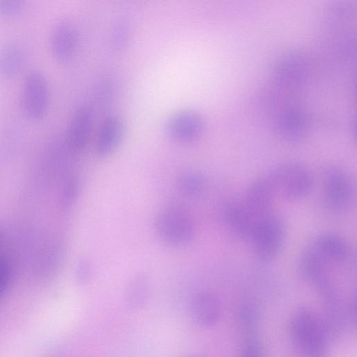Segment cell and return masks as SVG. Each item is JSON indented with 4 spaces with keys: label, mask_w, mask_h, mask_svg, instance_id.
Returning <instances> with one entry per match:
<instances>
[{
    "label": "cell",
    "mask_w": 357,
    "mask_h": 357,
    "mask_svg": "<svg viewBox=\"0 0 357 357\" xmlns=\"http://www.w3.org/2000/svg\"><path fill=\"white\" fill-rule=\"evenodd\" d=\"M93 275V267L89 260L80 259L75 268V279L79 285H85L91 280Z\"/></svg>",
    "instance_id": "obj_25"
},
{
    "label": "cell",
    "mask_w": 357,
    "mask_h": 357,
    "mask_svg": "<svg viewBox=\"0 0 357 357\" xmlns=\"http://www.w3.org/2000/svg\"><path fill=\"white\" fill-rule=\"evenodd\" d=\"M130 26L123 19L116 21L112 26L109 34V44L112 50L120 52L126 49L130 38Z\"/></svg>",
    "instance_id": "obj_22"
},
{
    "label": "cell",
    "mask_w": 357,
    "mask_h": 357,
    "mask_svg": "<svg viewBox=\"0 0 357 357\" xmlns=\"http://www.w3.org/2000/svg\"><path fill=\"white\" fill-rule=\"evenodd\" d=\"M177 188L181 193L188 197H195L201 194L205 188V179L196 171L182 173L177 180Z\"/></svg>",
    "instance_id": "obj_21"
},
{
    "label": "cell",
    "mask_w": 357,
    "mask_h": 357,
    "mask_svg": "<svg viewBox=\"0 0 357 357\" xmlns=\"http://www.w3.org/2000/svg\"><path fill=\"white\" fill-rule=\"evenodd\" d=\"M12 278V266L6 257H0V298L8 290Z\"/></svg>",
    "instance_id": "obj_26"
},
{
    "label": "cell",
    "mask_w": 357,
    "mask_h": 357,
    "mask_svg": "<svg viewBox=\"0 0 357 357\" xmlns=\"http://www.w3.org/2000/svg\"><path fill=\"white\" fill-rule=\"evenodd\" d=\"M205 121L197 112L182 109L172 114L166 121L165 130L174 140L180 143H190L197 140L203 134Z\"/></svg>",
    "instance_id": "obj_9"
},
{
    "label": "cell",
    "mask_w": 357,
    "mask_h": 357,
    "mask_svg": "<svg viewBox=\"0 0 357 357\" xmlns=\"http://www.w3.org/2000/svg\"><path fill=\"white\" fill-rule=\"evenodd\" d=\"M116 81L111 75H104L97 82L95 96L97 101L106 104L116 93Z\"/></svg>",
    "instance_id": "obj_23"
},
{
    "label": "cell",
    "mask_w": 357,
    "mask_h": 357,
    "mask_svg": "<svg viewBox=\"0 0 357 357\" xmlns=\"http://www.w3.org/2000/svg\"><path fill=\"white\" fill-rule=\"evenodd\" d=\"M185 357H202V356H199L198 354H190V355H188V356H187Z\"/></svg>",
    "instance_id": "obj_29"
},
{
    "label": "cell",
    "mask_w": 357,
    "mask_h": 357,
    "mask_svg": "<svg viewBox=\"0 0 357 357\" xmlns=\"http://www.w3.org/2000/svg\"><path fill=\"white\" fill-rule=\"evenodd\" d=\"M154 229L159 240L166 245L182 247L194 238L195 224L184 206L170 204L158 212L154 220Z\"/></svg>",
    "instance_id": "obj_2"
},
{
    "label": "cell",
    "mask_w": 357,
    "mask_h": 357,
    "mask_svg": "<svg viewBox=\"0 0 357 357\" xmlns=\"http://www.w3.org/2000/svg\"><path fill=\"white\" fill-rule=\"evenodd\" d=\"M309 123L307 113L298 106L286 107L278 113L275 120L278 133L285 139L293 141L304 137Z\"/></svg>",
    "instance_id": "obj_14"
},
{
    "label": "cell",
    "mask_w": 357,
    "mask_h": 357,
    "mask_svg": "<svg viewBox=\"0 0 357 357\" xmlns=\"http://www.w3.org/2000/svg\"><path fill=\"white\" fill-rule=\"evenodd\" d=\"M79 191V181L76 177L69 178L63 188L61 204L64 208H70L77 198Z\"/></svg>",
    "instance_id": "obj_24"
},
{
    "label": "cell",
    "mask_w": 357,
    "mask_h": 357,
    "mask_svg": "<svg viewBox=\"0 0 357 357\" xmlns=\"http://www.w3.org/2000/svg\"><path fill=\"white\" fill-rule=\"evenodd\" d=\"M290 331L294 342L305 357H330L322 322L311 309L302 307L296 311Z\"/></svg>",
    "instance_id": "obj_1"
},
{
    "label": "cell",
    "mask_w": 357,
    "mask_h": 357,
    "mask_svg": "<svg viewBox=\"0 0 357 357\" xmlns=\"http://www.w3.org/2000/svg\"><path fill=\"white\" fill-rule=\"evenodd\" d=\"M223 218L236 235L249 240L257 222L241 202H229L223 208Z\"/></svg>",
    "instance_id": "obj_17"
},
{
    "label": "cell",
    "mask_w": 357,
    "mask_h": 357,
    "mask_svg": "<svg viewBox=\"0 0 357 357\" xmlns=\"http://www.w3.org/2000/svg\"><path fill=\"white\" fill-rule=\"evenodd\" d=\"M324 204L333 213H342L350 206L354 187L349 176L337 167L327 168L323 175Z\"/></svg>",
    "instance_id": "obj_6"
},
{
    "label": "cell",
    "mask_w": 357,
    "mask_h": 357,
    "mask_svg": "<svg viewBox=\"0 0 357 357\" xmlns=\"http://www.w3.org/2000/svg\"><path fill=\"white\" fill-rule=\"evenodd\" d=\"M240 357H264V354L259 344L249 342L243 347Z\"/></svg>",
    "instance_id": "obj_28"
},
{
    "label": "cell",
    "mask_w": 357,
    "mask_h": 357,
    "mask_svg": "<svg viewBox=\"0 0 357 357\" xmlns=\"http://www.w3.org/2000/svg\"><path fill=\"white\" fill-rule=\"evenodd\" d=\"M331 264L310 244L301 253L298 261L301 276L314 287L331 277Z\"/></svg>",
    "instance_id": "obj_15"
},
{
    "label": "cell",
    "mask_w": 357,
    "mask_h": 357,
    "mask_svg": "<svg viewBox=\"0 0 357 357\" xmlns=\"http://www.w3.org/2000/svg\"><path fill=\"white\" fill-rule=\"evenodd\" d=\"M50 97V84L44 72L36 68L29 70L24 78L20 93L25 116L31 120L41 119L47 111Z\"/></svg>",
    "instance_id": "obj_5"
},
{
    "label": "cell",
    "mask_w": 357,
    "mask_h": 357,
    "mask_svg": "<svg viewBox=\"0 0 357 357\" xmlns=\"http://www.w3.org/2000/svg\"><path fill=\"white\" fill-rule=\"evenodd\" d=\"M123 119L117 114H109L102 121L95 143L98 157L104 158L112 155L119 147L125 135Z\"/></svg>",
    "instance_id": "obj_12"
},
{
    "label": "cell",
    "mask_w": 357,
    "mask_h": 357,
    "mask_svg": "<svg viewBox=\"0 0 357 357\" xmlns=\"http://www.w3.org/2000/svg\"><path fill=\"white\" fill-rule=\"evenodd\" d=\"M21 0H0V16L13 17L18 15L24 9Z\"/></svg>",
    "instance_id": "obj_27"
},
{
    "label": "cell",
    "mask_w": 357,
    "mask_h": 357,
    "mask_svg": "<svg viewBox=\"0 0 357 357\" xmlns=\"http://www.w3.org/2000/svg\"><path fill=\"white\" fill-rule=\"evenodd\" d=\"M276 194L266 177L253 181L241 201L245 208L257 220L273 213Z\"/></svg>",
    "instance_id": "obj_10"
},
{
    "label": "cell",
    "mask_w": 357,
    "mask_h": 357,
    "mask_svg": "<svg viewBox=\"0 0 357 357\" xmlns=\"http://www.w3.org/2000/svg\"><path fill=\"white\" fill-rule=\"evenodd\" d=\"M151 294V280L143 271L135 273L128 282L124 291V302L131 310H138L148 303Z\"/></svg>",
    "instance_id": "obj_18"
},
{
    "label": "cell",
    "mask_w": 357,
    "mask_h": 357,
    "mask_svg": "<svg viewBox=\"0 0 357 357\" xmlns=\"http://www.w3.org/2000/svg\"><path fill=\"white\" fill-rule=\"evenodd\" d=\"M285 236L283 220L272 213L257 221L249 240L257 258L268 261L280 253Z\"/></svg>",
    "instance_id": "obj_4"
},
{
    "label": "cell",
    "mask_w": 357,
    "mask_h": 357,
    "mask_svg": "<svg viewBox=\"0 0 357 357\" xmlns=\"http://www.w3.org/2000/svg\"><path fill=\"white\" fill-rule=\"evenodd\" d=\"M266 177L276 195L290 201L304 198L313 186L310 170L297 161L284 162L275 166Z\"/></svg>",
    "instance_id": "obj_3"
},
{
    "label": "cell",
    "mask_w": 357,
    "mask_h": 357,
    "mask_svg": "<svg viewBox=\"0 0 357 357\" xmlns=\"http://www.w3.org/2000/svg\"><path fill=\"white\" fill-rule=\"evenodd\" d=\"M272 72L278 84L287 88H298L309 79L310 65L303 53L292 50L276 59Z\"/></svg>",
    "instance_id": "obj_7"
},
{
    "label": "cell",
    "mask_w": 357,
    "mask_h": 357,
    "mask_svg": "<svg viewBox=\"0 0 357 357\" xmlns=\"http://www.w3.org/2000/svg\"><path fill=\"white\" fill-rule=\"evenodd\" d=\"M93 119V109L87 103H80L73 111L66 127L64 142L73 153L82 151L87 145Z\"/></svg>",
    "instance_id": "obj_8"
},
{
    "label": "cell",
    "mask_w": 357,
    "mask_h": 357,
    "mask_svg": "<svg viewBox=\"0 0 357 357\" xmlns=\"http://www.w3.org/2000/svg\"><path fill=\"white\" fill-rule=\"evenodd\" d=\"M311 245L331 264H345L351 257V248L341 236L325 233L316 237Z\"/></svg>",
    "instance_id": "obj_16"
},
{
    "label": "cell",
    "mask_w": 357,
    "mask_h": 357,
    "mask_svg": "<svg viewBox=\"0 0 357 357\" xmlns=\"http://www.w3.org/2000/svg\"><path fill=\"white\" fill-rule=\"evenodd\" d=\"M27 61L26 49L17 42L0 46V77H12L22 71Z\"/></svg>",
    "instance_id": "obj_19"
},
{
    "label": "cell",
    "mask_w": 357,
    "mask_h": 357,
    "mask_svg": "<svg viewBox=\"0 0 357 357\" xmlns=\"http://www.w3.org/2000/svg\"><path fill=\"white\" fill-rule=\"evenodd\" d=\"M77 44V32L71 22L62 20L54 25L50 36V50L56 61H68L74 55Z\"/></svg>",
    "instance_id": "obj_11"
},
{
    "label": "cell",
    "mask_w": 357,
    "mask_h": 357,
    "mask_svg": "<svg viewBox=\"0 0 357 357\" xmlns=\"http://www.w3.org/2000/svg\"><path fill=\"white\" fill-rule=\"evenodd\" d=\"M259 320V310L256 302L251 299L242 301L237 309V321L240 328L246 334H252Z\"/></svg>",
    "instance_id": "obj_20"
},
{
    "label": "cell",
    "mask_w": 357,
    "mask_h": 357,
    "mask_svg": "<svg viewBox=\"0 0 357 357\" xmlns=\"http://www.w3.org/2000/svg\"><path fill=\"white\" fill-rule=\"evenodd\" d=\"M191 318L197 325L208 328L216 324L222 315V303L213 292L202 291L197 293L190 303Z\"/></svg>",
    "instance_id": "obj_13"
}]
</instances>
